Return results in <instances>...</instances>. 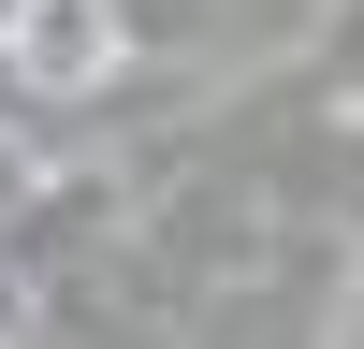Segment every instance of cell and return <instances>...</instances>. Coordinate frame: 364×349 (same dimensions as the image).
Segmentation results:
<instances>
[{
	"mask_svg": "<svg viewBox=\"0 0 364 349\" xmlns=\"http://www.w3.org/2000/svg\"><path fill=\"white\" fill-rule=\"evenodd\" d=\"M132 73H146L132 0H0V87H15V116H73V102H102Z\"/></svg>",
	"mask_w": 364,
	"mask_h": 349,
	"instance_id": "obj_1",
	"label": "cell"
}]
</instances>
